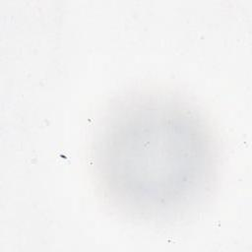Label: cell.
Returning a JSON list of instances; mask_svg holds the SVG:
<instances>
[{
    "label": "cell",
    "instance_id": "6da1fadb",
    "mask_svg": "<svg viewBox=\"0 0 252 252\" xmlns=\"http://www.w3.org/2000/svg\"><path fill=\"white\" fill-rule=\"evenodd\" d=\"M94 164L103 195L130 217L166 220L200 204L215 181L217 151L203 117L164 95H138L105 117Z\"/></svg>",
    "mask_w": 252,
    "mask_h": 252
}]
</instances>
